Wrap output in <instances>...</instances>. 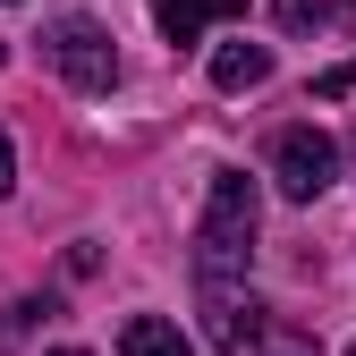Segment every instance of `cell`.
Returning a JSON list of instances; mask_svg holds the SVG:
<instances>
[{
	"label": "cell",
	"mask_w": 356,
	"mask_h": 356,
	"mask_svg": "<svg viewBox=\"0 0 356 356\" xmlns=\"http://www.w3.org/2000/svg\"><path fill=\"white\" fill-rule=\"evenodd\" d=\"M119 356H195V348H187V331H178L170 314H136L119 331Z\"/></svg>",
	"instance_id": "52a82bcc"
},
{
	"label": "cell",
	"mask_w": 356,
	"mask_h": 356,
	"mask_svg": "<svg viewBox=\"0 0 356 356\" xmlns=\"http://www.w3.org/2000/svg\"><path fill=\"white\" fill-rule=\"evenodd\" d=\"M272 76V51H263V42H220L212 51V85L220 94H246V85H263Z\"/></svg>",
	"instance_id": "8992f818"
},
{
	"label": "cell",
	"mask_w": 356,
	"mask_h": 356,
	"mask_svg": "<svg viewBox=\"0 0 356 356\" xmlns=\"http://www.w3.org/2000/svg\"><path fill=\"white\" fill-rule=\"evenodd\" d=\"M42 51H51V68L76 85V94H111L119 85V51H111V34L94 17H60L51 34H42Z\"/></svg>",
	"instance_id": "3957f363"
},
{
	"label": "cell",
	"mask_w": 356,
	"mask_h": 356,
	"mask_svg": "<svg viewBox=\"0 0 356 356\" xmlns=\"http://www.w3.org/2000/svg\"><path fill=\"white\" fill-rule=\"evenodd\" d=\"M220 17H246V0H153V26L187 51V42H204V26H220Z\"/></svg>",
	"instance_id": "5b68a950"
},
{
	"label": "cell",
	"mask_w": 356,
	"mask_h": 356,
	"mask_svg": "<svg viewBox=\"0 0 356 356\" xmlns=\"http://www.w3.org/2000/svg\"><path fill=\"white\" fill-rule=\"evenodd\" d=\"M272 178H280V195L314 204L339 178V145L323 136V127H280V136H272Z\"/></svg>",
	"instance_id": "277c9868"
},
{
	"label": "cell",
	"mask_w": 356,
	"mask_h": 356,
	"mask_svg": "<svg viewBox=\"0 0 356 356\" xmlns=\"http://www.w3.org/2000/svg\"><path fill=\"white\" fill-rule=\"evenodd\" d=\"M17 187V153H9V136H0V195Z\"/></svg>",
	"instance_id": "30bf717a"
},
{
	"label": "cell",
	"mask_w": 356,
	"mask_h": 356,
	"mask_svg": "<svg viewBox=\"0 0 356 356\" xmlns=\"http://www.w3.org/2000/svg\"><path fill=\"white\" fill-rule=\"evenodd\" d=\"M314 94H323V102H339V94H356V60H348V68H331V76L314 85Z\"/></svg>",
	"instance_id": "9c48e42d"
},
{
	"label": "cell",
	"mask_w": 356,
	"mask_h": 356,
	"mask_svg": "<svg viewBox=\"0 0 356 356\" xmlns=\"http://www.w3.org/2000/svg\"><path fill=\"white\" fill-rule=\"evenodd\" d=\"M246 254H254V178L246 170H220L212 178V204L195 220V280L246 272Z\"/></svg>",
	"instance_id": "7a4b0ae2"
},
{
	"label": "cell",
	"mask_w": 356,
	"mask_h": 356,
	"mask_svg": "<svg viewBox=\"0 0 356 356\" xmlns=\"http://www.w3.org/2000/svg\"><path fill=\"white\" fill-rule=\"evenodd\" d=\"M0 60H9V51H0Z\"/></svg>",
	"instance_id": "7c38bea8"
},
{
	"label": "cell",
	"mask_w": 356,
	"mask_h": 356,
	"mask_svg": "<svg viewBox=\"0 0 356 356\" xmlns=\"http://www.w3.org/2000/svg\"><path fill=\"white\" fill-rule=\"evenodd\" d=\"M272 9H280V26H289V34H305V26H339L356 0H272Z\"/></svg>",
	"instance_id": "ba28073f"
},
{
	"label": "cell",
	"mask_w": 356,
	"mask_h": 356,
	"mask_svg": "<svg viewBox=\"0 0 356 356\" xmlns=\"http://www.w3.org/2000/svg\"><path fill=\"white\" fill-rule=\"evenodd\" d=\"M51 356H85V348H51Z\"/></svg>",
	"instance_id": "8fae6325"
},
{
	"label": "cell",
	"mask_w": 356,
	"mask_h": 356,
	"mask_svg": "<svg viewBox=\"0 0 356 356\" xmlns=\"http://www.w3.org/2000/svg\"><path fill=\"white\" fill-rule=\"evenodd\" d=\"M204 331H212V348H220V356H323V339H314V331L280 323L272 305L246 297L238 280H204Z\"/></svg>",
	"instance_id": "6da1fadb"
}]
</instances>
